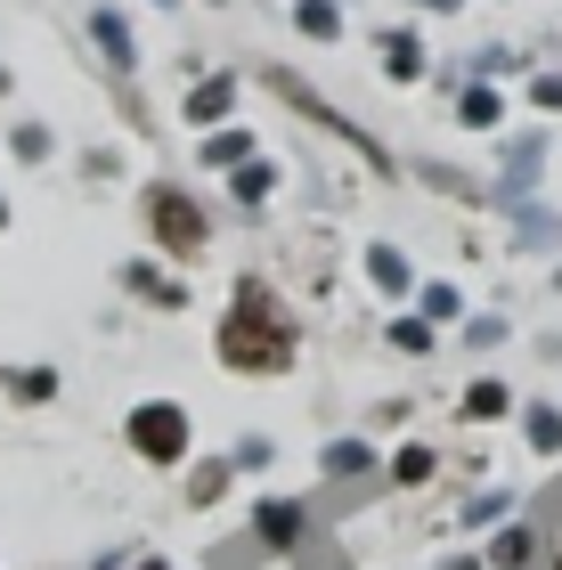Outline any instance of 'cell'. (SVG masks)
<instances>
[{
	"label": "cell",
	"mask_w": 562,
	"mask_h": 570,
	"mask_svg": "<svg viewBox=\"0 0 562 570\" xmlns=\"http://www.w3.org/2000/svg\"><path fill=\"white\" fill-rule=\"evenodd\" d=\"M213 358H220V375H245V383L294 375L302 367V309L262 269H237L228 277V309L213 326Z\"/></svg>",
	"instance_id": "obj_1"
},
{
	"label": "cell",
	"mask_w": 562,
	"mask_h": 570,
	"mask_svg": "<svg viewBox=\"0 0 562 570\" xmlns=\"http://www.w3.org/2000/svg\"><path fill=\"white\" fill-rule=\"evenodd\" d=\"M139 228H147V253L171 269H196L213 253V204H204L188 179H147L139 188Z\"/></svg>",
	"instance_id": "obj_2"
},
{
	"label": "cell",
	"mask_w": 562,
	"mask_h": 570,
	"mask_svg": "<svg viewBox=\"0 0 562 570\" xmlns=\"http://www.w3.org/2000/svg\"><path fill=\"white\" fill-rule=\"evenodd\" d=\"M122 449H131L147 473H180V464L196 456V416H188V400H131L122 407Z\"/></svg>",
	"instance_id": "obj_3"
},
{
	"label": "cell",
	"mask_w": 562,
	"mask_h": 570,
	"mask_svg": "<svg viewBox=\"0 0 562 570\" xmlns=\"http://www.w3.org/2000/svg\"><path fill=\"white\" fill-rule=\"evenodd\" d=\"M245 538L262 562H294L310 547V498H286V489H262V498L245 505Z\"/></svg>",
	"instance_id": "obj_4"
},
{
	"label": "cell",
	"mask_w": 562,
	"mask_h": 570,
	"mask_svg": "<svg viewBox=\"0 0 562 570\" xmlns=\"http://www.w3.org/2000/svg\"><path fill=\"white\" fill-rule=\"evenodd\" d=\"M262 82H269L277 98H286V107H294L302 122H318V131H335V139H343L351 155H367V164H375V179H392V155H383V139H375V131H359V122H351V115H335V107H326V98H318L310 82H302V73H286V66H269Z\"/></svg>",
	"instance_id": "obj_5"
},
{
	"label": "cell",
	"mask_w": 562,
	"mask_h": 570,
	"mask_svg": "<svg viewBox=\"0 0 562 570\" xmlns=\"http://www.w3.org/2000/svg\"><path fill=\"white\" fill-rule=\"evenodd\" d=\"M546 131L530 122V131H497V179H490V204L497 213H514V204H539V171H546Z\"/></svg>",
	"instance_id": "obj_6"
},
{
	"label": "cell",
	"mask_w": 562,
	"mask_h": 570,
	"mask_svg": "<svg viewBox=\"0 0 562 570\" xmlns=\"http://www.w3.org/2000/svg\"><path fill=\"white\" fill-rule=\"evenodd\" d=\"M318 481L351 489V498H375V481H383L375 432H335V440H326V449H318Z\"/></svg>",
	"instance_id": "obj_7"
},
{
	"label": "cell",
	"mask_w": 562,
	"mask_h": 570,
	"mask_svg": "<svg viewBox=\"0 0 562 570\" xmlns=\"http://www.w3.org/2000/svg\"><path fill=\"white\" fill-rule=\"evenodd\" d=\"M115 285H122L131 302H147V309H188V302H196L188 269L156 262V253H131V262H115Z\"/></svg>",
	"instance_id": "obj_8"
},
{
	"label": "cell",
	"mask_w": 562,
	"mask_h": 570,
	"mask_svg": "<svg viewBox=\"0 0 562 570\" xmlns=\"http://www.w3.org/2000/svg\"><path fill=\"white\" fill-rule=\"evenodd\" d=\"M237 98H245V73H196L188 98H180V122L188 131H220V122H237Z\"/></svg>",
	"instance_id": "obj_9"
},
{
	"label": "cell",
	"mask_w": 562,
	"mask_h": 570,
	"mask_svg": "<svg viewBox=\"0 0 562 570\" xmlns=\"http://www.w3.org/2000/svg\"><path fill=\"white\" fill-rule=\"evenodd\" d=\"M514 407H522V392H514V383H505L497 367H481V375L465 383V392H456V407H448V416L465 424V432H481V424H505Z\"/></svg>",
	"instance_id": "obj_10"
},
{
	"label": "cell",
	"mask_w": 562,
	"mask_h": 570,
	"mask_svg": "<svg viewBox=\"0 0 562 570\" xmlns=\"http://www.w3.org/2000/svg\"><path fill=\"white\" fill-rule=\"evenodd\" d=\"M228 498H237V464H228V449L180 464V505H188V513H220Z\"/></svg>",
	"instance_id": "obj_11"
},
{
	"label": "cell",
	"mask_w": 562,
	"mask_h": 570,
	"mask_svg": "<svg viewBox=\"0 0 562 570\" xmlns=\"http://www.w3.org/2000/svg\"><path fill=\"white\" fill-rule=\"evenodd\" d=\"M530 562H546V530L530 513H514L505 530L481 538V570H530Z\"/></svg>",
	"instance_id": "obj_12"
},
{
	"label": "cell",
	"mask_w": 562,
	"mask_h": 570,
	"mask_svg": "<svg viewBox=\"0 0 562 570\" xmlns=\"http://www.w3.org/2000/svg\"><path fill=\"white\" fill-rule=\"evenodd\" d=\"M359 277H367L375 302H407V294H416V269H407V253H400L392 237H375V245L359 253Z\"/></svg>",
	"instance_id": "obj_13"
},
{
	"label": "cell",
	"mask_w": 562,
	"mask_h": 570,
	"mask_svg": "<svg viewBox=\"0 0 562 570\" xmlns=\"http://www.w3.org/2000/svg\"><path fill=\"white\" fill-rule=\"evenodd\" d=\"M90 41H98V58L115 66V82H131V73H139V41H131V17H122L115 0H98V9H90Z\"/></svg>",
	"instance_id": "obj_14"
},
{
	"label": "cell",
	"mask_w": 562,
	"mask_h": 570,
	"mask_svg": "<svg viewBox=\"0 0 562 570\" xmlns=\"http://www.w3.org/2000/svg\"><path fill=\"white\" fill-rule=\"evenodd\" d=\"M220 179H228V204H237L245 220H262V213H269V196L286 188V164H269V155H253V164L220 171Z\"/></svg>",
	"instance_id": "obj_15"
},
{
	"label": "cell",
	"mask_w": 562,
	"mask_h": 570,
	"mask_svg": "<svg viewBox=\"0 0 562 570\" xmlns=\"http://www.w3.org/2000/svg\"><path fill=\"white\" fill-rule=\"evenodd\" d=\"M58 392H66V375L41 367V358H9L0 367V400L9 407H58Z\"/></svg>",
	"instance_id": "obj_16"
},
{
	"label": "cell",
	"mask_w": 562,
	"mask_h": 570,
	"mask_svg": "<svg viewBox=\"0 0 562 570\" xmlns=\"http://www.w3.org/2000/svg\"><path fill=\"white\" fill-rule=\"evenodd\" d=\"M514 424H522V449L539 456V464H562V400H522L514 407Z\"/></svg>",
	"instance_id": "obj_17"
},
{
	"label": "cell",
	"mask_w": 562,
	"mask_h": 570,
	"mask_svg": "<svg viewBox=\"0 0 562 570\" xmlns=\"http://www.w3.org/2000/svg\"><path fill=\"white\" fill-rule=\"evenodd\" d=\"M407 309H416L432 334H448V326H465V285H456V277H416Z\"/></svg>",
	"instance_id": "obj_18"
},
{
	"label": "cell",
	"mask_w": 562,
	"mask_h": 570,
	"mask_svg": "<svg viewBox=\"0 0 562 570\" xmlns=\"http://www.w3.org/2000/svg\"><path fill=\"white\" fill-rule=\"evenodd\" d=\"M432 481H441V449H432V440H400V449L383 456V489H400V498L407 489H432Z\"/></svg>",
	"instance_id": "obj_19"
},
{
	"label": "cell",
	"mask_w": 562,
	"mask_h": 570,
	"mask_svg": "<svg viewBox=\"0 0 562 570\" xmlns=\"http://www.w3.org/2000/svg\"><path fill=\"white\" fill-rule=\"evenodd\" d=\"M505 245H514V253H562V213H546V204H514V213H505Z\"/></svg>",
	"instance_id": "obj_20"
},
{
	"label": "cell",
	"mask_w": 562,
	"mask_h": 570,
	"mask_svg": "<svg viewBox=\"0 0 562 570\" xmlns=\"http://www.w3.org/2000/svg\"><path fill=\"white\" fill-rule=\"evenodd\" d=\"M383 73H392V82H424V73H432V58H424V33H416V24H383Z\"/></svg>",
	"instance_id": "obj_21"
},
{
	"label": "cell",
	"mask_w": 562,
	"mask_h": 570,
	"mask_svg": "<svg viewBox=\"0 0 562 570\" xmlns=\"http://www.w3.org/2000/svg\"><path fill=\"white\" fill-rule=\"evenodd\" d=\"M514 513H522L514 489H473V498H456V530H481V538H490V530L514 522Z\"/></svg>",
	"instance_id": "obj_22"
},
{
	"label": "cell",
	"mask_w": 562,
	"mask_h": 570,
	"mask_svg": "<svg viewBox=\"0 0 562 570\" xmlns=\"http://www.w3.org/2000/svg\"><path fill=\"white\" fill-rule=\"evenodd\" d=\"M253 155H262V147H253L245 122H220V131L196 139V164H204V171H237V164H253Z\"/></svg>",
	"instance_id": "obj_23"
},
{
	"label": "cell",
	"mask_w": 562,
	"mask_h": 570,
	"mask_svg": "<svg viewBox=\"0 0 562 570\" xmlns=\"http://www.w3.org/2000/svg\"><path fill=\"white\" fill-rule=\"evenodd\" d=\"M456 122H465V131H505V90L497 82H465L456 90Z\"/></svg>",
	"instance_id": "obj_24"
},
{
	"label": "cell",
	"mask_w": 562,
	"mask_h": 570,
	"mask_svg": "<svg viewBox=\"0 0 562 570\" xmlns=\"http://www.w3.org/2000/svg\"><path fill=\"white\" fill-rule=\"evenodd\" d=\"M456 334H465L473 358H490V351L514 343V318H505V309H465V326H456Z\"/></svg>",
	"instance_id": "obj_25"
},
{
	"label": "cell",
	"mask_w": 562,
	"mask_h": 570,
	"mask_svg": "<svg viewBox=\"0 0 562 570\" xmlns=\"http://www.w3.org/2000/svg\"><path fill=\"white\" fill-rule=\"evenodd\" d=\"M383 343H392L400 358H432V351H441V334H432L416 309H400V318H383Z\"/></svg>",
	"instance_id": "obj_26"
},
{
	"label": "cell",
	"mask_w": 562,
	"mask_h": 570,
	"mask_svg": "<svg viewBox=\"0 0 562 570\" xmlns=\"http://www.w3.org/2000/svg\"><path fill=\"white\" fill-rule=\"evenodd\" d=\"M9 155H17L24 171H41L49 155H58V131H49V122H33V115H24V122H9Z\"/></svg>",
	"instance_id": "obj_27"
},
{
	"label": "cell",
	"mask_w": 562,
	"mask_h": 570,
	"mask_svg": "<svg viewBox=\"0 0 562 570\" xmlns=\"http://www.w3.org/2000/svg\"><path fill=\"white\" fill-rule=\"evenodd\" d=\"M294 33L302 41H343V0H294Z\"/></svg>",
	"instance_id": "obj_28"
},
{
	"label": "cell",
	"mask_w": 562,
	"mask_h": 570,
	"mask_svg": "<svg viewBox=\"0 0 562 570\" xmlns=\"http://www.w3.org/2000/svg\"><path fill=\"white\" fill-rule=\"evenodd\" d=\"M228 464H237V481H262L269 464H277V440H269V432H245L237 449H228Z\"/></svg>",
	"instance_id": "obj_29"
},
{
	"label": "cell",
	"mask_w": 562,
	"mask_h": 570,
	"mask_svg": "<svg viewBox=\"0 0 562 570\" xmlns=\"http://www.w3.org/2000/svg\"><path fill=\"white\" fill-rule=\"evenodd\" d=\"M530 107H539V115H562V73H554V66L530 73Z\"/></svg>",
	"instance_id": "obj_30"
},
{
	"label": "cell",
	"mask_w": 562,
	"mask_h": 570,
	"mask_svg": "<svg viewBox=\"0 0 562 570\" xmlns=\"http://www.w3.org/2000/svg\"><path fill=\"white\" fill-rule=\"evenodd\" d=\"M82 171H90V179H122V155H115V147H90Z\"/></svg>",
	"instance_id": "obj_31"
},
{
	"label": "cell",
	"mask_w": 562,
	"mask_h": 570,
	"mask_svg": "<svg viewBox=\"0 0 562 570\" xmlns=\"http://www.w3.org/2000/svg\"><path fill=\"white\" fill-rule=\"evenodd\" d=\"M407 9H424V17H456L465 0H407Z\"/></svg>",
	"instance_id": "obj_32"
},
{
	"label": "cell",
	"mask_w": 562,
	"mask_h": 570,
	"mask_svg": "<svg viewBox=\"0 0 562 570\" xmlns=\"http://www.w3.org/2000/svg\"><path fill=\"white\" fill-rule=\"evenodd\" d=\"M82 570H131V554H115V547H107V554H90Z\"/></svg>",
	"instance_id": "obj_33"
},
{
	"label": "cell",
	"mask_w": 562,
	"mask_h": 570,
	"mask_svg": "<svg viewBox=\"0 0 562 570\" xmlns=\"http://www.w3.org/2000/svg\"><path fill=\"white\" fill-rule=\"evenodd\" d=\"M432 570H481V554H441Z\"/></svg>",
	"instance_id": "obj_34"
},
{
	"label": "cell",
	"mask_w": 562,
	"mask_h": 570,
	"mask_svg": "<svg viewBox=\"0 0 562 570\" xmlns=\"http://www.w3.org/2000/svg\"><path fill=\"white\" fill-rule=\"evenodd\" d=\"M131 570H180L171 554H131Z\"/></svg>",
	"instance_id": "obj_35"
},
{
	"label": "cell",
	"mask_w": 562,
	"mask_h": 570,
	"mask_svg": "<svg viewBox=\"0 0 562 570\" xmlns=\"http://www.w3.org/2000/svg\"><path fill=\"white\" fill-rule=\"evenodd\" d=\"M546 570H562V538H546Z\"/></svg>",
	"instance_id": "obj_36"
},
{
	"label": "cell",
	"mask_w": 562,
	"mask_h": 570,
	"mask_svg": "<svg viewBox=\"0 0 562 570\" xmlns=\"http://www.w3.org/2000/svg\"><path fill=\"white\" fill-rule=\"evenodd\" d=\"M9 220H17V213H9V196H0V237H9Z\"/></svg>",
	"instance_id": "obj_37"
},
{
	"label": "cell",
	"mask_w": 562,
	"mask_h": 570,
	"mask_svg": "<svg viewBox=\"0 0 562 570\" xmlns=\"http://www.w3.org/2000/svg\"><path fill=\"white\" fill-rule=\"evenodd\" d=\"M204 9H220V0H204Z\"/></svg>",
	"instance_id": "obj_38"
}]
</instances>
